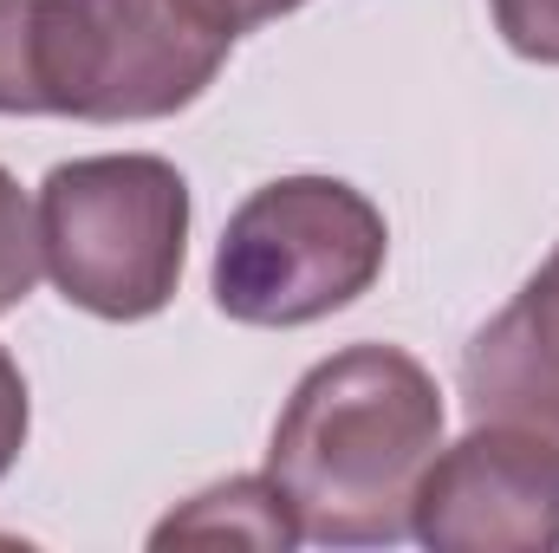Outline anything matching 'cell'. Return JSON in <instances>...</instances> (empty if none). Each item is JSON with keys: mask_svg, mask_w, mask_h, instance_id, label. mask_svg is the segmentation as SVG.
<instances>
[{"mask_svg": "<svg viewBox=\"0 0 559 553\" xmlns=\"http://www.w3.org/2000/svg\"><path fill=\"white\" fill-rule=\"evenodd\" d=\"M442 449V391L404 345H345L319 358L274 423L267 475L319 548H391Z\"/></svg>", "mask_w": 559, "mask_h": 553, "instance_id": "obj_1", "label": "cell"}, {"mask_svg": "<svg viewBox=\"0 0 559 553\" xmlns=\"http://www.w3.org/2000/svg\"><path fill=\"white\" fill-rule=\"evenodd\" d=\"M0 118H46V98H39V0H0Z\"/></svg>", "mask_w": 559, "mask_h": 553, "instance_id": "obj_8", "label": "cell"}, {"mask_svg": "<svg viewBox=\"0 0 559 553\" xmlns=\"http://www.w3.org/2000/svg\"><path fill=\"white\" fill-rule=\"evenodd\" d=\"M26 378H20V365L7 358V345H0V482H7V469L20 462V449H26Z\"/></svg>", "mask_w": 559, "mask_h": 553, "instance_id": "obj_11", "label": "cell"}, {"mask_svg": "<svg viewBox=\"0 0 559 553\" xmlns=\"http://www.w3.org/2000/svg\"><path fill=\"white\" fill-rule=\"evenodd\" d=\"M462 398L475 423H514L559 443V248L462 345Z\"/></svg>", "mask_w": 559, "mask_h": 553, "instance_id": "obj_6", "label": "cell"}, {"mask_svg": "<svg viewBox=\"0 0 559 553\" xmlns=\"http://www.w3.org/2000/svg\"><path fill=\"white\" fill-rule=\"evenodd\" d=\"M411 534L436 553H559V443L475 423L429 456Z\"/></svg>", "mask_w": 559, "mask_h": 553, "instance_id": "obj_5", "label": "cell"}, {"mask_svg": "<svg viewBox=\"0 0 559 553\" xmlns=\"http://www.w3.org/2000/svg\"><path fill=\"white\" fill-rule=\"evenodd\" d=\"M501 39L534 59V66H559V0H488Z\"/></svg>", "mask_w": 559, "mask_h": 553, "instance_id": "obj_10", "label": "cell"}, {"mask_svg": "<svg viewBox=\"0 0 559 553\" xmlns=\"http://www.w3.org/2000/svg\"><path fill=\"white\" fill-rule=\"evenodd\" d=\"M215 0H39L46 118L150 125L189 111L235 52Z\"/></svg>", "mask_w": 559, "mask_h": 553, "instance_id": "obj_3", "label": "cell"}, {"mask_svg": "<svg viewBox=\"0 0 559 553\" xmlns=\"http://www.w3.org/2000/svg\"><path fill=\"white\" fill-rule=\"evenodd\" d=\"M391 255L384 209L338 176L254 189L215 248V306L235 326H312L365 299Z\"/></svg>", "mask_w": 559, "mask_h": 553, "instance_id": "obj_4", "label": "cell"}, {"mask_svg": "<svg viewBox=\"0 0 559 553\" xmlns=\"http://www.w3.org/2000/svg\"><path fill=\"white\" fill-rule=\"evenodd\" d=\"M228 20H235V33H248V26H267L280 13H293V7H306V0H215Z\"/></svg>", "mask_w": 559, "mask_h": 553, "instance_id": "obj_12", "label": "cell"}, {"mask_svg": "<svg viewBox=\"0 0 559 553\" xmlns=\"http://www.w3.org/2000/svg\"><path fill=\"white\" fill-rule=\"evenodd\" d=\"M156 548L169 541H248V548H299V515L286 508L274 475H235L222 489H202L189 508H176L156 534Z\"/></svg>", "mask_w": 559, "mask_h": 553, "instance_id": "obj_7", "label": "cell"}, {"mask_svg": "<svg viewBox=\"0 0 559 553\" xmlns=\"http://www.w3.org/2000/svg\"><path fill=\"white\" fill-rule=\"evenodd\" d=\"M33 280H39V222L0 163V313H13L33 293Z\"/></svg>", "mask_w": 559, "mask_h": 553, "instance_id": "obj_9", "label": "cell"}, {"mask_svg": "<svg viewBox=\"0 0 559 553\" xmlns=\"http://www.w3.org/2000/svg\"><path fill=\"white\" fill-rule=\"evenodd\" d=\"M39 268L92 319H150L189 255V183L163 156H72L39 183Z\"/></svg>", "mask_w": 559, "mask_h": 553, "instance_id": "obj_2", "label": "cell"}]
</instances>
